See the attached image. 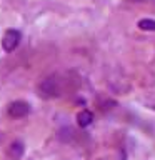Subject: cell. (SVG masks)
Instances as JSON below:
<instances>
[{"label":"cell","mask_w":155,"mask_h":160,"mask_svg":"<svg viewBox=\"0 0 155 160\" xmlns=\"http://www.w3.org/2000/svg\"><path fill=\"white\" fill-rule=\"evenodd\" d=\"M62 93V82L58 77H47L38 85V95L42 98H55Z\"/></svg>","instance_id":"1"},{"label":"cell","mask_w":155,"mask_h":160,"mask_svg":"<svg viewBox=\"0 0 155 160\" xmlns=\"http://www.w3.org/2000/svg\"><path fill=\"white\" fill-rule=\"evenodd\" d=\"M20 42H22V33H20V30L8 28L7 32L3 33L2 48L5 50V52H13V50L20 45Z\"/></svg>","instance_id":"2"},{"label":"cell","mask_w":155,"mask_h":160,"mask_svg":"<svg viewBox=\"0 0 155 160\" xmlns=\"http://www.w3.org/2000/svg\"><path fill=\"white\" fill-rule=\"evenodd\" d=\"M7 112L12 118H23L32 112V105L28 102H25V100H15V102L8 105Z\"/></svg>","instance_id":"3"},{"label":"cell","mask_w":155,"mask_h":160,"mask_svg":"<svg viewBox=\"0 0 155 160\" xmlns=\"http://www.w3.org/2000/svg\"><path fill=\"white\" fill-rule=\"evenodd\" d=\"M23 152H25V147H23V143L22 142H18V140H15V142L10 143V147H8V158L10 160H20L23 157Z\"/></svg>","instance_id":"4"},{"label":"cell","mask_w":155,"mask_h":160,"mask_svg":"<svg viewBox=\"0 0 155 160\" xmlns=\"http://www.w3.org/2000/svg\"><path fill=\"white\" fill-rule=\"evenodd\" d=\"M93 122V113L90 112V110H82V112H78L77 113V123H78V127H88V125H92Z\"/></svg>","instance_id":"5"},{"label":"cell","mask_w":155,"mask_h":160,"mask_svg":"<svg viewBox=\"0 0 155 160\" xmlns=\"http://www.w3.org/2000/svg\"><path fill=\"white\" fill-rule=\"evenodd\" d=\"M138 28L140 30H145V32H155V20L152 18H142L138 20Z\"/></svg>","instance_id":"6"},{"label":"cell","mask_w":155,"mask_h":160,"mask_svg":"<svg viewBox=\"0 0 155 160\" xmlns=\"http://www.w3.org/2000/svg\"><path fill=\"white\" fill-rule=\"evenodd\" d=\"M98 160H125V157H123L122 152H113V153H110L108 157H102Z\"/></svg>","instance_id":"7"},{"label":"cell","mask_w":155,"mask_h":160,"mask_svg":"<svg viewBox=\"0 0 155 160\" xmlns=\"http://www.w3.org/2000/svg\"><path fill=\"white\" fill-rule=\"evenodd\" d=\"M132 2H140V0H132Z\"/></svg>","instance_id":"8"}]
</instances>
